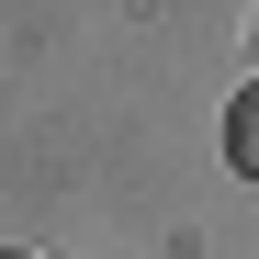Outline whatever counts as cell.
Returning <instances> with one entry per match:
<instances>
[{"label": "cell", "instance_id": "1", "mask_svg": "<svg viewBox=\"0 0 259 259\" xmlns=\"http://www.w3.org/2000/svg\"><path fill=\"white\" fill-rule=\"evenodd\" d=\"M226 169H237V181H259V79L226 102Z\"/></svg>", "mask_w": 259, "mask_h": 259}, {"label": "cell", "instance_id": "2", "mask_svg": "<svg viewBox=\"0 0 259 259\" xmlns=\"http://www.w3.org/2000/svg\"><path fill=\"white\" fill-rule=\"evenodd\" d=\"M0 259H46V248H0Z\"/></svg>", "mask_w": 259, "mask_h": 259}]
</instances>
